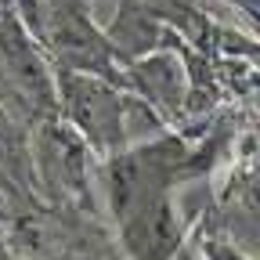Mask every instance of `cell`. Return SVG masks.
I'll return each mask as SVG.
<instances>
[{
  "label": "cell",
  "mask_w": 260,
  "mask_h": 260,
  "mask_svg": "<svg viewBox=\"0 0 260 260\" xmlns=\"http://www.w3.org/2000/svg\"><path fill=\"white\" fill-rule=\"evenodd\" d=\"M58 105L61 119L87 141L94 155H116L126 148L130 126V98L105 76L58 69Z\"/></svg>",
  "instance_id": "1"
},
{
  "label": "cell",
  "mask_w": 260,
  "mask_h": 260,
  "mask_svg": "<svg viewBox=\"0 0 260 260\" xmlns=\"http://www.w3.org/2000/svg\"><path fill=\"white\" fill-rule=\"evenodd\" d=\"M37 184L61 213L94 217V188H90V148L65 119L37 126V152H32Z\"/></svg>",
  "instance_id": "2"
},
{
  "label": "cell",
  "mask_w": 260,
  "mask_h": 260,
  "mask_svg": "<svg viewBox=\"0 0 260 260\" xmlns=\"http://www.w3.org/2000/svg\"><path fill=\"white\" fill-rule=\"evenodd\" d=\"M177 260H203V256H199V246H195V242L188 239V242L181 246V253H177Z\"/></svg>",
  "instance_id": "3"
},
{
  "label": "cell",
  "mask_w": 260,
  "mask_h": 260,
  "mask_svg": "<svg viewBox=\"0 0 260 260\" xmlns=\"http://www.w3.org/2000/svg\"><path fill=\"white\" fill-rule=\"evenodd\" d=\"M0 260H22V256H15V253H8V249H0Z\"/></svg>",
  "instance_id": "4"
}]
</instances>
